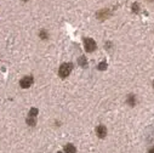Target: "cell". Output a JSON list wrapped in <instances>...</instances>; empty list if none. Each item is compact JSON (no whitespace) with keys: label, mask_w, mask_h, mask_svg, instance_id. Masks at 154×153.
Masks as SVG:
<instances>
[{"label":"cell","mask_w":154,"mask_h":153,"mask_svg":"<svg viewBox=\"0 0 154 153\" xmlns=\"http://www.w3.org/2000/svg\"><path fill=\"white\" fill-rule=\"evenodd\" d=\"M148 153H154V147H152L150 149H149V152Z\"/></svg>","instance_id":"7c38bea8"},{"label":"cell","mask_w":154,"mask_h":153,"mask_svg":"<svg viewBox=\"0 0 154 153\" xmlns=\"http://www.w3.org/2000/svg\"><path fill=\"white\" fill-rule=\"evenodd\" d=\"M36 114H38V109L36 108H32L29 114H28V119H27V123L29 125H34L35 124V118H36Z\"/></svg>","instance_id":"3957f363"},{"label":"cell","mask_w":154,"mask_h":153,"mask_svg":"<svg viewBox=\"0 0 154 153\" xmlns=\"http://www.w3.org/2000/svg\"><path fill=\"white\" fill-rule=\"evenodd\" d=\"M132 8H134V11H138V5L137 4H134Z\"/></svg>","instance_id":"30bf717a"},{"label":"cell","mask_w":154,"mask_h":153,"mask_svg":"<svg viewBox=\"0 0 154 153\" xmlns=\"http://www.w3.org/2000/svg\"><path fill=\"white\" fill-rule=\"evenodd\" d=\"M72 67H73L72 63H63V64L60 67L58 74H60L61 78H67V76L69 75V73H70V70H72Z\"/></svg>","instance_id":"6da1fadb"},{"label":"cell","mask_w":154,"mask_h":153,"mask_svg":"<svg viewBox=\"0 0 154 153\" xmlns=\"http://www.w3.org/2000/svg\"><path fill=\"white\" fill-rule=\"evenodd\" d=\"M96 134L98 135V137L103 139V137L107 135V128H106L104 125H98V126L96 128Z\"/></svg>","instance_id":"5b68a950"},{"label":"cell","mask_w":154,"mask_h":153,"mask_svg":"<svg viewBox=\"0 0 154 153\" xmlns=\"http://www.w3.org/2000/svg\"><path fill=\"white\" fill-rule=\"evenodd\" d=\"M106 67H107V63H106V62H102V63H100V66H98V69L103 70V69H106Z\"/></svg>","instance_id":"ba28073f"},{"label":"cell","mask_w":154,"mask_h":153,"mask_svg":"<svg viewBox=\"0 0 154 153\" xmlns=\"http://www.w3.org/2000/svg\"><path fill=\"white\" fill-rule=\"evenodd\" d=\"M84 45H85V50L88 52H92L96 49V43H95V40L91 39V38H85L84 39Z\"/></svg>","instance_id":"7a4b0ae2"},{"label":"cell","mask_w":154,"mask_h":153,"mask_svg":"<svg viewBox=\"0 0 154 153\" xmlns=\"http://www.w3.org/2000/svg\"><path fill=\"white\" fill-rule=\"evenodd\" d=\"M21 86L23 88V89H27V88H29V86H32V84H33V76L32 75H27V76H24V78L21 80Z\"/></svg>","instance_id":"277c9868"},{"label":"cell","mask_w":154,"mask_h":153,"mask_svg":"<svg viewBox=\"0 0 154 153\" xmlns=\"http://www.w3.org/2000/svg\"><path fill=\"white\" fill-rule=\"evenodd\" d=\"M40 35H42V36H43V39H46V38H48V35H46V33H45V32H44V30H43V32H42V33H40Z\"/></svg>","instance_id":"9c48e42d"},{"label":"cell","mask_w":154,"mask_h":153,"mask_svg":"<svg viewBox=\"0 0 154 153\" xmlns=\"http://www.w3.org/2000/svg\"><path fill=\"white\" fill-rule=\"evenodd\" d=\"M24 2H27V0H24Z\"/></svg>","instance_id":"5bb4252c"},{"label":"cell","mask_w":154,"mask_h":153,"mask_svg":"<svg viewBox=\"0 0 154 153\" xmlns=\"http://www.w3.org/2000/svg\"><path fill=\"white\" fill-rule=\"evenodd\" d=\"M80 63H82L83 66H86V62H85V58H84V57H82V61H80Z\"/></svg>","instance_id":"8fae6325"},{"label":"cell","mask_w":154,"mask_h":153,"mask_svg":"<svg viewBox=\"0 0 154 153\" xmlns=\"http://www.w3.org/2000/svg\"><path fill=\"white\" fill-rule=\"evenodd\" d=\"M126 101H128V103H129L130 106H135V105H136V98H135V96H134V95H130V96L128 97V100H126Z\"/></svg>","instance_id":"52a82bcc"},{"label":"cell","mask_w":154,"mask_h":153,"mask_svg":"<svg viewBox=\"0 0 154 153\" xmlns=\"http://www.w3.org/2000/svg\"><path fill=\"white\" fill-rule=\"evenodd\" d=\"M153 85H154V82H153Z\"/></svg>","instance_id":"4fadbf2b"},{"label":"cell","mask_w":154,"mask_h":153,"mask_svg":"<svg viewBox=\"0 0 154 153\" xmlns=\"http://www.w3.org/2000/svg\"><path fill=\"white\" fill-rule=\"evenodd\" d=\"M64 152H66V153H75V152H76V149H75V147H74L73 145L68 143V145L64 147Z\"/></svg>","instance_id":"8992f818"},{"label":"cell","mask_w":154,"mask_h":153,"mask_svg":"<svg viewBox=\"0 0 154 153\" xmlns=\"http://www.w3.org/2000/svg\"><path fill=\"white\" fill-rule=\"evenodd\" d=\"M58 153H61V152H58Z\"/></svg>","instance_id":"9a60e30c"}]
</instances>
